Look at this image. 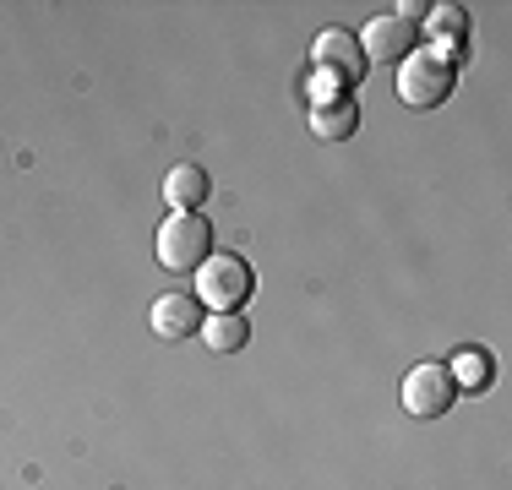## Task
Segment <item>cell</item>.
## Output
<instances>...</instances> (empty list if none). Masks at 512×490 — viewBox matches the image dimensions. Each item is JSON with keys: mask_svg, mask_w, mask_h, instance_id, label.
<instances>
[{"mask_svg": "<svg viewBox=\"0 0 512 490\" xmlns=\"http://www.w3.org/2000/svg\"><path fill=\"white\" fill-rule=\"evenodd\" d=\"M453 82H458V60L442 55V49H414L404 66H398V98H404L409 109L447 104Z\"/></svg>", "mask_w": 512, "mask_h": 490, "instance_id": "1", "label": "cell"}, {"mask_svg": "<svg viewBox=\"0 0 512 490\" xmlns=\"http://www.w3.org/2000/svg\"><path fill=\"white\" fill-rule=\"evenodd\" d=\"M251 289H256V273L246 256H235V251H218L197 267V300L207 311H240L251 300Z\"/></svg>", "mask_w": 512, "mask_h": 490, "instance_id": "2", "label": "cell"}, {"mask_svg": "<svg viewBox=\"0 0 512 490\" xmlns=\"http://www.w3.org/2000/svg\"><path fill=\"white\" fill-rule=\"evenodd\" d=\"M213 256V224L202 213H169V224L158 229V262L169 273H197Z\"/></svg>", "mask_w": 512, "mask_h": 490, "instance_id": "3", "label": "cell"}, {"mask_svg": "<svg viewBox=\"0 0 512 490\" xmlns=\"http://www.w3.org/2000/svg\"><path fill=\"white\" fill-rule=\"evenodd\" d=\"M316 71L327 77V88L333 93H349L355 82L365 77V49H360V39L355 33H344V28H327L322 39H316Z\"/></svg>", "mask_w": 512, "mask_h": 490, "instance_id": "4", "label": "cell"}, {"mask_svg": "<svg viewBox=\"0 0 512 490\" xmlns=\"http://www.w3.org/2000/svg\"><path fill=\"white\" fill-rule=\"evenodd\" d=\"M453 398H458V387H453V376H447V365H436V360L414 365L404 376V409L414 420H442V414L453 409Z\"/></svg>", "mask_w": 512, "mask_h": 490, "instance_id": "5", "label": "cell"}, {"mask_svg": "<svg viewBox=\"0 0 512 490\" xmlns=\"http://www.w3.org/2000/svg\"><path fill=\"white\" fill-rule=\"evenodd\" d=\"M414 44H420V33H414V22H404L393 11V17H376L371 28H365V39H360V49H365V66H404V60L414 55Z\"/></svg>", "mask_w": 512, "mask_h": 490, "instance_id": "6", "label": "cell"}, {"mask_svg": "<svg viewBox=\"0 0 512 490\" xmlns=\"http://www.w3.org/2000/svg\"><path fill=\"white\" fill-rule=\"evenodd\" d=\"M306 120H311L316 142H344V137H355V126H360V104L349 93H322Z\"/></svg>", "mask_w": 512, "mask_h": 490, "instance_id": "7", "label": "cell"}, {"mask_svg": "<svg viewBox=\"0 0 512 490\" xmlns=\"http://www.w3.org/2000/svg\"><path fill=\"white\" fill-rule=\"evenodd\" d=\"M153 333L169 338V343L202 333V300H197V294H180V289L164 294V300L153 305Z\"/></svg>", "mask_w": 512, "mask_h": 490, "instance_id": "8", "label": "cell"}, {"mask_svg": "<svg viewBox=\"0 0 512 490\" xmlns=\"http://www.w3.org/2000/svg\"><path fill=\"white\" fill-rule=\"evenodd\" d=\"M207 191H213V180H207L202 164H175L169 180H164V196H169L175 213H197V207L207 202Z\"/></svg>", "mask_w": 512, "mask_h": 490, "instance_id": "9", "label": "cell"}, {"mask_svg": "<svg viewBox=\"0 0 512 490\" xmlns=\"http://www.w3.org/2000/svg\"><path fill=\"white\" fill-rule=\"evenodd\" d=\"M202 343L213 354H240L251 343V322L240 311H213V316H202Z\"/></svg>", "mask_w": 512, "mask_h": 490, "instance_id": "10", "label": "cell"}, {"mask_svg": "<svg viewBox=\"0 0 512 490\" xmlns=\"http://www.w3.org/2000/svg\"><path fill=\"white\" fill-rule=\"evenodd\" d=\"M447 376H453V387H469V392L491 387V354H485V349H463L458 360L447 365Z\"/></svg>", "mask_w": 512, "mask_h": 490, "instance_id": "11", "label": "cell"}, {"mask_svg": "<svg viewBox=\"0 0 512 490\" xmlns=\"http://www.w3.org/2000/svg\"><path fill=\"white\" fill-rule=\"evenodd\" d=\"M431 33H453V39H458V33H463V11L442 6V11H436V22H431Z\"/></svg>", "mask_w": 512, "mask_h": 490, "instance_id": "12", "label": "cell"}]
</instances>
